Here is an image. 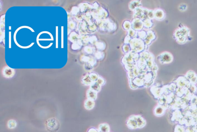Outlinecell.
<instances>
[{
	"mask_svg": "<svg viewBox=\"0 0 197 132\" xmlns=\"http://www.w3.org/2000/svg\"><path fill=\"white\" fill-rule=\"evenodd\" d=\"M127 127L131 129L143 128L146 125V120L140 115L131 116L126 122Z\"/></svg>",
	"mask_w": 197,
	"mask_h": 132,
	"instance_id": "cell-1",
	"label": "cell"
},
{
	"mask_svg": "<svg viewBox=\"0 0 197 132\" xmlns=\"http://www.w3.org/2000/svg\"><path fill=\"white\" fill-rule=\"evenodd\" d=\"M46 128L50 132H56L59 130L60 127V122L55 118L48 119L46 122Z\"/></svg>",
	"mask_w": 197,
	"mask_h": 132,
	"instance_id": "cell-2",
	"label": "cell"
},
{
	"mask_svg": "<svg viewBox=\"0 0 197 132\" xmlns=\"http://www.w3.org/2000/svg\"><path fill=\"white\" fill-rule=\"evenodd\" d=\"M110 127L107 123H102L99 125L98 132H110Z\"/></svg>",
	"mask_w": 197,
	"mask_h": 132,
	"instance_id": "cell-3",
	"label": "cell"
},
{
	"mask_svg": "<svg viewBox=\"0 0 197 132\" xmlns=\"http://www.w3.org/2000/svg\"><path fill=\"white\" fill-rule=\"evenodd\" d=\"M94 106V102L93 100H90L86 101L85 103V107L87 110H90L93 108Z\"/></svg>",
	"mask_w": 197,
	"mask_h": 132,
	"instance_id": "cell-4",
	"label": "cell"
},
{
	"mask_svg": "<svg viewBox=\"0 0 197 132\" xmlns=\"http://www.w3.org/2000/svg\"><path fill=\"white\" fill-rule=\"evenodd\" d=\"M8 126L10 128H14L16 126V121H14L12 124V120H10L8 123Z\"/></svg>",
	"mask_w": 197,
	"mask_h": 132,
	"instance_id": "cell-5",
	"label": "cell"
},
{
	"mask_svg": "<svg viewBox=\"0 0 197 132\" xmlns=\"http://www.w3.org/2000/svg\"><path fill=\"white\" fill-rule=\"evenodd\" d=\"M87 132H98V131L97 129L94 128H91L89 129Z\"/></svg>",
	"mask_w": 197,
	"mask_h": 132,
	"instance_id": "cell-6",
	"label": "cell"
}]
</instances>
